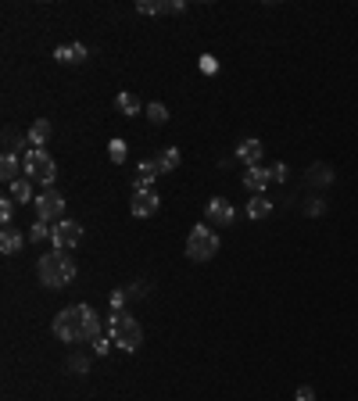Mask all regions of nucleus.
<instances>
[{"label":"nucleus","instance_id":"nucleus-1","mask_svg":"<svg viewBox=\"0 0 358 401\" xmlns=\"http://www.w3.org/2000/svg\"><path fill=\"white\" fill-rule=\"evenodd\" d=\"M54 337L65 344L75 341H97L100 337V315L93 305H69L54 315Z\"/></svg>","mask_w":358,"mask_h":401},{"label":"nucleus","instance_id":"nucleus-2","mask_svg":"<svg viewBox=\"0 0 358 401\" xmlns=\"http://www.w3.org/2000/svg\"><path fill=\"white\" fill-rule=\"evenodd\" d=\"M108 337H111V344L122 348V351H136L143 344V326L136 323V315L129 312H115L111 319H108Z\"/></svg>","mask_w":358,"mask_h":401},{"label":"nucleus","instance_id":"nucleus-3","mask_svg":"<svg viewBox=\"0 0 358 401\" xmlns=\"http://www.w3.org/2000/svg\"><path fill=\"white\" fill-rule=\"evenodd\" d=\"M219 233L208 222L194 226L190 229V237H186V258H194V262H212L219 255Z\"/></svg>","mask_w":358,"mask_h":401},{"label":"nucleus","instance_id":"nucleus-4","mask_svg":"<svg viewBox=\"0 0 358 401\" xmlns=\"http://www.w3.org/2000/svg\"><path fill=\"white\" fill-rule=\"evenodd\" d=\"M22 168H26V176L33 183H44L47 190H51V183L57 176V165H54V158L47 151H26L22 154Z\"/></svg>","mask_w":358,"mask_h":401},{"label":"nucleus","instance_id":"nucleus-5","mask_svg":"<svg viewBox=\"0 0 358 401\" xmlns=\"http://www.w3.org/2000/svg\"><path fill=\"white\" fill-rule=\"evenodd\" d=\"M36 276H39V283L51 287V290L69 287V283H65V265H61V251H54V255H44V258H36Z\"/></svg>","mask_w":358,"mask_h":401},{"label":"nucleus","instance_id":"nucleus-6","mask_svg":"<svg viewBox=\"0 0 358 401\" xmlns=\"http://www.w3.org/2000/svg\"><path fill=\"white\" fill-rule=\"evenodd\" d=\"M33 208H36V219H39V222L57 226L61 219H65V197H61L57 190H44V194L33 201Z\"/></svg>","mask_w":358,"mask_h":401},{"label":"nucleus","instance_id":"nucleus-7","mask_svg":"<svg viewBox=\"0 0 358 401\" xmlns=\"http://www.w3.org/2000/svg\"><path fill=\"white\" fill-rule=\"evenodd\" d=\"M82 233H87V229H82L79 222H72V219H61L57 226H54V251H72V247H79L82 244Z\"/></svg>","mask_w":358,"mask_h":401},{"label":"nucleus","instance_id":"nucleus-8","mask_svg":"<svg viewBox=\"0 0 358 401\" xmlns=\"http://www.w3.org/2000/svg\"><path fill=\"white\" fill-rule=\"evenodd\" d=\"M233 219H237V208L229 204V201H222V197H212L204 204V222L208 226H219V229H226V226H233Z\"/></svg>","mask_w":358,"mask_h":401},{"label":"nucleus","instance_id":"nucleus-9","mask_svg":"<svg viewBox=\"0 0 358 401\" xmlns=\"http://www.w3.org/2000/svg\"><path fill=\"white\" fill-rule=\"evenodd\" d=\"M161 208V197L154 194V190H133V204H129V212L136 219H151L154 212Z\"/></svg>","mask_w":358,"mask_h":401},{"label":"nucleus","instance_id":"nucleus-10","mask_svg":"<svg viewBox=\"0 0 358 401\" xmlns=\"http://www.w3.org/2000/svg\"><path fill=\"white\" fill-rule=\"evenodd\" d=\"M90 57V47L87 44H61L54 51V61H61V65H82V61Z\"/></svg>","mask_w":358,"mask_h":401},{"label":"nucleus","instance_id":"nucleus-11","mask_svg":"<svg viewBox=\"0 0 358 401\" xmlns=\"http://www.w3.org/2000/svg\"><path fill=\"white\" fill-rule=\"evenodd\" d=\"M269 183H272V176H269V168H262V165H251L247 172H244V186H247L255 197L265 194V186H269Z\"/></svg>","mask_w":358,"mask_h":401},{"label":"nucleus","instance_id":"nucleus-12","mask_svg":"<svg viewBox=\"0 0 358 401\" xmlns=\"http://www.w3.org/2000/svg\"><path fill=\"white\" fill-rule=\"evenodd\" d=\"M183 8H186L183 0H136L140 15H172V11H183Z\"/></svg>","mask_w":358,"mask_h":401},{"label":"nucleus","instance_id":"nucleus-13","mask_svg":"<svg viewBox=\"0 0 358 401\" xmlns=\"http://www.w3.org/2000/svg\"><path fill=\"white\" fill-rule=\"evenodd\" d=\"M47 140H51V118H36V122L29 125V136H26L29 151H44Z\"/></svg>","mask_w":358,"mask_h":401},{"label":"nucleus","instance_id":"nucleus-14","mask_svg":"<svg viewBox=\"0 0 358 401\" xmlns=\"http://www.w3.org/2000/svg\"><path fill=\"white\" fill-rule=\"evenodd\" d=\"M262 154H265V143L262 140H255V136H251V140H244L240 147H237V158L251 168V165H258L262 161Z\"/></svg>","mask_w":358,"mask_h":401},{"label":"nucleus","instance_id":"nucleus-15","mask_svg":"<svg viewBox=\"0 0 358 401\" xmlns=\"http://www.w3.org/2000/svg\"><path fill=\"white\" fill-rule=\"evenodd\" d=\"M161 172H158V161H140L136 165V183H133V190H151V183L158 179Z\"/></svg>","mask_w":358,"mask_h":401},{"label":"nucleus","instance_id":"nucleus-16","mask_svg":"<svg viewBox=\"0 0 358 401\" xmlns=\"http://www.w3.org/2000/svg\"><path fill=\"white\" fill-rule=\"evenodd\" d=\"M18 172H26V168H22V158H18L15 151H8L4 158H0V176H4V183H15V179H22Z\"/></svg>","mask_w":358,"mask_h":401},{"label":"nucleus","instance_id":"nucleus-17","mask_svg":"<svg viewBox=\"0 0 358 401\" xmlns=\"http://www.w3.org/2000/svg\"><path fill=\"white\" fill-rule=\"evenodd\" d=\"M22 244H26L22 229L4 226V233H0V251H4V255H15V251H22Z\"/></svg>","mask_w":358,"mask_h":401},{"label":"nucleus","instance_id":"nucleus-18","mask_svg":"<svg viewBox=\"0 0 358 401\" xmlns=\"http://www.w3.org/2000/svg\"><path fill=\"white\" fill-rule=\"evenodd\" d=\"M269 215H272V201H269L265 194L247 201V219H255V222H258V219H269Z\"/></svg>","mask_w":358,"mask_h":401},{"label":"nucleus","instance_id":"nucleus-19","mask_svg":"<svg viewBox=\"0 0 358 401\" xmlns=\"http://www.w3.org/2000/svg\"><path fill=\"white\" fill-rule=\"evenodd\" d=\"M154 161H158V172H176L179 161H183V154L176 151V147H165V151H161Z\"/></svg>","mask_w":358,"mask_h":401},{"label":"nucleus","instance_id":"nucleus-20","mask_svg":"<svg viewBox=\"0 0 358 401\" xmlns=\"http://www.w3.org/2000/svg\"><path fill=\"white\" fill-rule=\"evenodd\" d=\"M115 108H118L122 115H129V118H133V115H140V112H147L133 93H118V97H115Z\"/></svg>","mask_w":358,"mask_h":401},{"label":"nucleus","instance_id":"nucleus-21","mask_svg":"<svg viewBox=\"0 0 358 401\" xmlns=\"http://www.w3.org/2000/svg\"><path fill=\"white\" fill-rule=\"evenodd\" d=\"M8 197H11V201H22V204H26V201L33 197V179H29V176L15 179V183H11V194H8Z\"/></svg>","mask_w":358,"mask_h":401},{"label":"nucleus","instance_id":"nucleus-22","mask_svg":"<svg viewBox=\"0 0 358 401\" xmlns=\"http://www.w3.org/2000/svg\"><path fill=\"white\" fill-rule=\"evenodd\" d=\"M308 179H312L315 186H330V183H333V168L319 161V165H312V172H308Z\"/></svg>","mask_w":358,"mask_h":401},{"label":"nucleus","instance_id":"nucleus-23","mask_svg":"<svg viewBox=\"0 0 358 401\" xmlns=\"http://www.w3.org/2000/svg\"><path fill=\"white\" fill-rule=\"evenodd\" d=\"M147 118H151L154 125H165L168 122V108H165V104H158V100H151V104H147V112H143Z\"/></svg>","mask_w":358,"mask_h":401},{"label":"nucleus","instance_id":"nucleus-24","mask_svg":"<svg viewBox=\"0 0 358 401\" xmlns=\"http://www.w3.org/2000/svg\"><path fill=\"white\" fill-rule=\"evenodd\" d=\"M47 237H54V226H51V222H39V219H36V222L29 226V240H47Z\"/></svg>","mask_w":358,"mask_h":401},{"label":"nucleus","instance_id":"nucleus-25","mask_svg":"<svg viewBox=\"0 0 358 401\" xmlns=\"http://www.w3.org/2000/svg\"><path fill=\"white\" fill-rule=\"evenodd\" d=\"M108 158H111L115 165H122L125 158H129V151H125V140H118V136H115V140L108 143Z\"/></svg>","mask_w":358,"mask_h":401},{"label":"nucleus","instance_id":"nucleus-26","mask_svg":"<svg viewBox=\"0 0 358 401\" xmlns=\"http://www.w3.org/2000/svg\"><path fill=\"white\" fill-rule=\"evenodd\" d=\"M11 215H15V201H11V197H4V201H0V222L11 226Z\"/></svg>","mask_w":358,"mask_h":401},{"label":"nucleus","instance_id":"nucleus-27","mask_svg":"<svg viewBox=\"0 0 358 401\" xmlns=\"http://www.w3.org/2000/svg\"><path fill=\"white\" fill-rule=\"evenodd\" d=\"M69 369L82 376V373H87V369H90V358H82V355H72V358H69Z\"/></svg>","mask_w":358,"mask_h":401},{"label":"nucleus","instance_id":"nucleus-28","mask_svg":"<svg viewBox=\"0 0 358 401\" xmlns=\"http://www.w3.org/2000/svg\"><path fill=\"white\" fill-rule=\"evenodd\" d=\"M287 172H290V168H287L283 161H276V165H269V176H272V183H283V179H287Z\"/></svg>","mask_w":358,"mask_h":401},{"label":"nucleus","instance_id":"nucleus-29","mask_svg":"<svg viewBox=\"0 0 358 401\" xmlns=\"http://www.w3.org/2000/svg\"><path fill=\"white\" fill-rule=\"evenodd\" d=\"M125 298H129V290H115V294H111V305H115V312H122Z\"/></svg>","mask_w":358,"mask_h":401},{"label":"nucleus","instance_id":"nucleus-30","mask_svg":"<svg viewBox=\"0 0 358 401\" xmlns=\"http://www.w3.org/2000/svg\"><path fill=\"white\" fill-rule=\"evenodd\" d=\"M215 69H219V65H215V57H212V54H204V57H201V72H208V75H212Z\"/></svg>","mask_w":358,"mask_h":401},{"label":"nucleus","instance_id":"nucleus-31","mask_svg":"<svg viewBox=\"0 0 358 401\" xmlns=\"http://www.w3.org/2000/svg\"><path fill=\"white\" fill-rule=\"evenodd\" d=\"M108 341H111V337H97V341H93V351H97V355H108V348H111Z\"/></svg>","mask_w":358,"mask_h":401},{"label":"nucleus","instance_id":"nucleus-32","mask_svg":"<svg viewBox=\"0 0 358 401\" xmlns=\"http://www.w3.org/2000/svg\"><path fill=\"white\" fill-rule=\"evenodd\" d=\"M294 401H315V391H312V387H298V394H294Z\"/></svg>","mask_w":358,"mask_h":401},{"label":"nucleus","instance_id":"nucleus-33","mask_svg":"<svg viewBox=\"0 0 358 401\" xmlns=\"http://www.w3.org/2000/svg\"><path fill=\"white\" fill-rule=\"evenodd\" d=\"M308 212H312V215H323V212H326V204H323L319 197H315V201L308 204Z\"/></svg>","mask_w":358,"mask_h":401}]
</instances>
